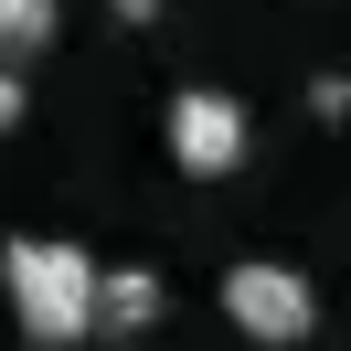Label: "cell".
I'll return each mask as SVG.
<instances>
[{
  "mask_svg": "<svg viewBox=\"0 0 351 351\" xmlns=\"http://www.w3.org/2000/svg\"><path fill=\"white\" fill-rule=\"evenodd\" d=\"M0 287H11V319H22L32 341L64 351V341L96 330V287H107V266H96L86 245H64V234H11Z\"/></svg>",
  "mask_w": 351,
  "mask_h": 351,
  "instance_id": "1",
  "label": "cell"
},
{
  "mask_svg": "<svg viewBox=\"0 0 351 351\" xmlns=\"http://www.w3.org/2000/svg\"><path fill=\"white\" fill-rule=\"evenodd\" d=\"M223 319H234L245 341L287 351V341H308V330H319V287H308L298 266H277V256H245L234 277H223Z\"/></svg>",
  "mask_w": 351,
  "mask_h": 351,
  "instance_id": "2",
  "label": "cell"
},
{
  "mask_svg": "<svg viewBox=\"0 0 351 351\" xmlns=\"http://www.w3.org/2000/svg\"><path fill=\"white\" fill-rule=\"evenodd\" d=\"M171 160H181L192 181H223V171L245 160V107H234L223 86H181V96H171Z\"/></svg>",
  "mask_w": 351,
  "mask_h": 351,
  "instance_id": "3",
  "label": "cell"
},
{
  "mask_svg": "<svg viewBox=\"0 0 351 351\" xmlns=\"http://www.w3.org/2000/svg\"><path fill=\"white\" fill-rule=\"evenodd\" d=\"M149 319H160V277H149V266H117V277L96 287V330H117V341H138Z\"/></svg>",
  "mask_w": 351,
  "mask_h": 351,
  "instance_id": "4",
  "label": "cell"
},
{
  "mask_svg": "<svg viewBox=\"0 0 351 351\" xmlns=\"http://www.w3.org/2000/svg\"><path fill=\"white\" fill-rule=\"evenodd\" d=\"M64 22V0H0V64H32Z\"/></svg>",
  "mask_w": 351,
  "mask_h": 351,
  "instance_id": "5",
  "label": "cell"
},
{
  "mask_svg": "<svg viewBox=\"0 0 351 351\" xmlns=\"http://www.w3.org/2000/svg\"><path fill=\"white\" fill-rule=\"evenodd\" d=\"M22 107H32V96H22V64H0V138L22 128Z\"/></svg>",
  "mask_w": 351,
  "mask_h": 351,
  "instance_id": "6",
  "label": "cell"
}]
</instances>
